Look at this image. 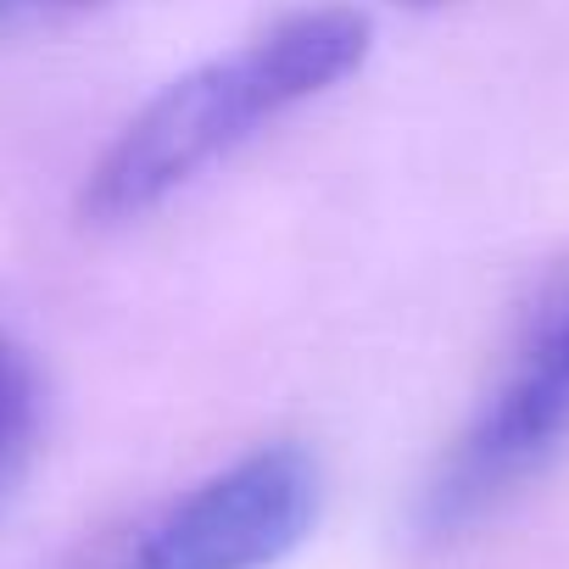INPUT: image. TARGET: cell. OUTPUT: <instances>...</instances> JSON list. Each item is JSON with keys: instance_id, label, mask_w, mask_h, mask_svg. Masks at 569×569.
Returning a JSON list of instances; mask_svg holds the SVG:
<instances>
[{"instance_id": "277c9868", "label": "cell", "mask_w": 569, "mask_h": 569, "mask_svg": "<svg viewBox=\"0 0 569 569\" xmlns=\"http://www.w3.org/2000/svg\"><path fill=\"white\" fill-rule=\"evenodd\" d=\"M40 419H46V386L40 369L23 347H12L0 336V502L23 480L34 441H40Z\"/></svg>"}, {"instance_id": "8992f818", "label": "cell", "mask_w": 569, "mask_h": 569, "mask_svg": "<svg viewBox=\"0 0 569 569\" xmlns=\"http://www.w3.org/2000/svg\"><path fill=\"white\" fill-rule=\"evenodd\" d=\"M413 7H430V0H413Z\"/></svg>"}, {"instance_id": "3957f363", "label": "cell", "mask_w": 569, "mask_h": 569, "mask_svg": "<svg viewBox=\"0 0 569 569\" xmlns=\"http://www.w3.org/2000/svg\"><path fill=\"white\" fill-rule=\"evenodd\" d=\"M319 502V463L291 441H273L190 486L112 569H273L308 541Z\"/></svg>"}, {"instance_id": "7a4b0ae2", "label": "cell", "mask_w": 569, "mask_h": 569, "mask_svg": "<svg viewBox=\"0 0 569 569\" xmlns=\"http://www.w3.org/2000/svg\"><path fill=\"white\" fill-rule=\"evenodd\" d=\"M569 447V268L530 308L497 386L430 469L413 525L425 541H458L497 519Z\"/></svg>"}, {"instance_id": "6da1fadb", "label": "cell", "mask_w": 569, "mask_h": 569, "mask_svg": "<svg viewBox=\"0 0 569 569\" xmlns=\"http://www.w3.org/2000/svg\"><path fill=\"white\" fill-rule=\"evenodd\" d=\"M375 23L352 7H308L279 18L229 57H212L157 90L101 151L84 179V218L129 223L179 196L212 162L240 151L257 129L363 68Z\"/></svg>"}, {"instance_id": "5b68a950", "label": "cell", "mask_w": 569, "mask_h": 569, "mask_svg": "<svg viewBox=\"0 0 569 569\" xmlns=\"http://www.w3.org/2000/svg\"><path fill=\"white\" fill-rule=\"evenodd\" d=\"M79 7H96V0H0V46H12L18 34L40 29V23H57Z\"/></svg>"}]
</instances>
